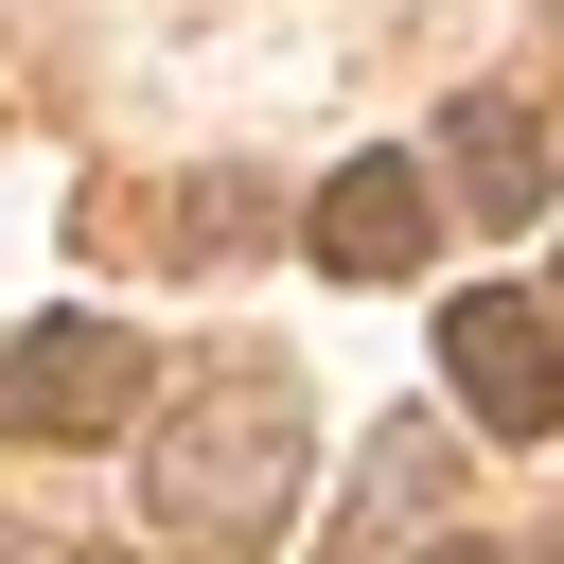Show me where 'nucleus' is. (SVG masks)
Segmentation results:
<instances>
[{"mask_svg": "<svg viewBox=\"0 0 564 564\" xmlns=\"http://www.w3.org/2000/svg\"><path fill=\"white\" fill-rule=\"evenodd\" d=\"M441 564H494V546H441Z\"/></svg>", "mask_w": 564, "mask_h": 564, "instance_id": "423d86ee", "label": "nucleus"}, {"mask_svg": "<svg viewBox=\"0 0 564 564\" xmlns=\"http://www.w3.org/2000/svg\"><path fill=\"white\" fill-rule=\"evenodd\" d=\"M0 423H18V441H106V423H141V335H123V317H35V335L0 352Z\"/></svg>", "mask_w": 564, "mask_h": 564, "instance_id": "f03ea898", "label": "nucleus"}, {"mask_svg": "<svg viewBox=\"0 0 564 564\" xmlns=\"http://www.w3.org/2000/svg\"><path fill=\"white\" fill-rule=\"evenodd\" d=\"M317 264H335V282H405V264H423V159H335Z\"/></svg>", "mask_w": 564, "mask_h": 564, "instance_id": "20e7f679", "label": "nucleus"}, {"mask_svg": "<svg viewBox=\"0 0 564 564\" xmlns=\"http://www.w3.org/2000/svg\"><path fill=\"white\" fill-rule=\"evenodd\" d=\"M441 141H458V212H476V229H529V212H546V141H529V106H458Z\"/></svg>", "mask_w": 564, "mask_h": 564, "instance_id": "39448f33", "label": "nucleus"}, {"mask_svg": "<svg viewBox=\"0 0 564 564\" xmlns=\"http://www.w3.org/2000/svg\"><path fill=\"white\" fill-rule=\"evenodd\" d=\"M441 370H458V405L511 423V441L564 423V352H546V317H529L511 282H458V300H441Z\"/></svg>", "mask_w": 564, "mask_h": 564, "instance_id": "7ed1b4c3", "label": "nucleus"}, {"mask_svg": "<svg viewBox=\"0 0 564 564\" xmlns=\"http://www.w3.org/2000/svg\"><path fill=\"white\" fill-rule=\"evenodd\" d=\"M282 494H300V388H264V370H229L194 423H159V441H141V511H159V529H194V546L282 529Z\"/></svg>", "mask_w": 564, "mask_h": 564, "instance_id": "f257e3e1", "label": "nucleus"}]
</instances>
